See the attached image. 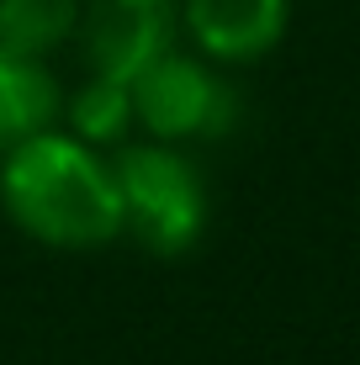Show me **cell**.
I'll return each mask as SVG.
<instances>
[{
    "label": "cell",
    "mask_w": 360,
    "mask_h": 365,
    "mask_svg": "<svg viewBox=\"0 0 360 365\" xmlns=\"http://www.w3.org/2000/svg\"><path fill=\"white\" fill-rule=\"evenodd\" d=\"M64 117L80 143L101 148V143H117L122 133L133 128V85L117 80V74H96L80 85L69 101H64Z\"/></svg>",
    "instance_id": "obj_8"
},
{
    "label": "cell",
    "mask_w": 360,
    "mask_h": 365,
    "mask_svg": "<svg viewBox=\"0 0 360 365\" xmlns=\"http://www.w3.org/2000/svg\"><path fill=\"white\" fill-rule=\"evenodd\" d=\"M80 27V0H0V48L48 58Z\"/></svg>",
    "instance_id": "obj_7"
},
{
    "label": "cell",
    "mask_w": 360,
    "mask_h": 365,
    "mask_svg": "<svg viewBox=\"0 0 360 365\" xmlns=\"http://www.w3.org/2000/svg\"><path fill=\"white\" fill-rule=\"evenodd\" d=\"M180 21L207 58L250 64L287 37L292 0H180Z\"/></svg>",
    "instance_id": "obj_5"
},
{
    "label": "cell",
    "mask_w": 360,
    "mask_h": 365,
    "mask_svg": "<svg viewBox=\"0 0 360 365\" xmlns=\"http://www.w3.org/2000/svg\"><path fill=\"white\" fill-rule=\"evenodd\" d=\"M111 175L122 196V233L165 259L196 249L207 233V180L175 143H128Z\"/></svg>",
    "instance_id": "obj_2"
},
{
    "label": "cell",
    "mask_w": 360,
    "mask_h": 365,
    "mask_svg": "<svg viewBox=\"0 0 360 365\" xmlns=\"http://www.w3.org/2000/svg\"><path fill=\"white\" fill-rule=\"evenodd\" d=\"M180 0H80V43L96 74L138 80L159 53L175 48Z\"/></svg>",
    "instance_id": "obj_4"
},
{
    "label": "cell",
    "mask_w": 360,
    "mask_h": 365,
    "mask_svg": "<svg viewBox=\"0 0 360 365\" xmlns=\"http://www.w3.org/2000/svg\"><path fill=\"white\" fill-rule=\"evenodd\" d=\"M0 207L48 249H96L122 233L117 175L74 133H32L0 159Z\"/></svg>",
    "instance_id": "obj_1"
},
{
    "label": "cell",
    "mask_w": 360,
    "mask_h": 365,
    "mask_svg": "<svg viewBox=\"0 0 360 365\" xmlns=\"http://www.w3.org/2000/svg\"><path fill=\"white\" fill-rule=\"evenodd\" d=\"M133 117H138L159 143L217 138V133H228V122H233V91L202 58L170 48V53H159L154 64L133 80Z\"/></svg>",
    "instance_id": "obj_3"
},
{
    "label": "cell",
    "mask_w": 360,
    "mask_h": 365,
    "mask_svg": "<svg viewBox=\"0 0 360 365\" xmlns=\"http://www.w3.org/2000/svg\"><path fill=\"white\" fill-rule=\"evenodd\" d=\"M64 111L58 101V80L48 74L43 58L0 48V159L16 143H27L32 133L53 128V117Z\"/></svg>",
    "instance_id": "obj_6"
}]
</instances>
